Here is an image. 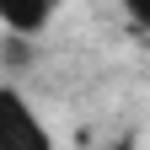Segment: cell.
Wrapping results in <instances>:
<instances>
[{
	"label": "cell",
	"mask_w": 150,
	"mask_h": 150,
	"mask_svg": "<svg viewBox=\"0 0 150 150\" xmlns=\"http://www.w3.org/2000/svg\"><path fill=\"white\" fill-rule=\"evenodd\" d=\"M0 150H48V129L43 118L27 107L22 91L0 86Z\"/></svg>",
	"instance_id": "1"
},
{
	"label": "cell",
	"mask_w": 150,
	"mask_h": 150,
	"mask_svg": "<svg viewBox=\"0 0 150 150\" xmlns=\"http://www.w3.org/2000/svg\"><path fill=\"white\" fill-rule=\"evenodd\" d=\"M123 6L134 11V22H139V27H150V0H123Z\"/></svg>",
	"instance_id": "3"
},
{
	"label": "cell",
	"mask_w": 150,
	"mask_h": 150,
	"mask_svg": "<svg viewBox=\"0 0 150 150\" xmlns=\"http://www.w3.org/2000/svg\"><path fill=\"white\" fill-rule=\"evenodd\" d=\"M54 11H59V0H0V27H6L11 38H38Z\"/></svg>",
	"instance_id": "2"
}]
</instances>
